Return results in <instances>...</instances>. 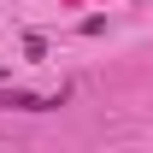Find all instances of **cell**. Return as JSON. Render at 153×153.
<instances>
[{"label":"cell","mask_w":153,"mask_h":153,"mask_svg":"<svg viewBox=\"0 0 153 153\" xmlns=\"http://www.w3.org/2000/svg\"><path fill=\"white\" fill-rule=\"evenodd\" d=\"M47 106H59V100L30 94V88H6V94H0V112H47Z\"/></svg>","instance_id":"1"}]
</instances>
